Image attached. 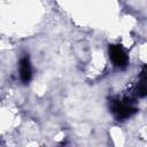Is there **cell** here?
Returning a JSON list of instances; mask_svg holds the SVG:
<instances>
[{
	"instance_id": "obj_1",
	"label": "cell",
	"mask_w": 147,
	"mask_h": 147,
	"mask_svg": "<svg viewBox=\"0 0 147 147\" xmlns=\"http://www.w3.org/2000/svg\"><path fill=\"white\" fill-rule=\"evenodd\" d=\"M111 111L117 119H124L136 113V108L127 100H115L111 102Z\"/></svg>"
},
{
	"instance_id": "obj_2",
	"label": "cell",
	"mask_w": 147,
	"mask_h": 147,
	"mask_svg": "<svg viewBox=\"0 0 147 147\" xmlns=\"http://www.w3.org/2000/svg\"><path fill=\"white\" fill-rule=\"evenodd\" d=\"M109 55L113 63L116 67H125L127 63V56L124 49L118 45H111L109 47Z\"/></svg>"
},
{
	"instance_id": "obj_3",
	"label": "cell",
	"mask_w": 147,
	"mask_h": 147,
	"mask_svg": "<svg viewBox=\"0 0 147 147\" xmlns=\"http://www.w3.org/2000/svg\"><path fill=\"white\" fill-rule=\"evenodd\" d=\"M20 75H21V79L24 83H28L31 79L32 70H31V64L28 57H23L20 62Z\"/></svg>"
}]
</instances>
